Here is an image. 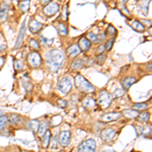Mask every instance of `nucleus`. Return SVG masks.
Masks as SVG:
<instances>
[{
  "label": "nucleus",
  "mask_w": 152,
  "mask_h": 152,
  "mask_svg": "<svg viewBox=\"0 0 152 152\" xmlns=\"http://www.w3.org/2000/svg\"><path fill=\"white\" fill-rule=\"evenodd\" d=\"M4 61H5V60H4L3 57H0V67H1V66L4 64Z\"/></svg>",
  "instance_id": "nucleus-43"
},
{
  "label": "nucleus",
  "mask_w": 152,
  "mask_h": 152,
  "mask_svg": "<svg viewBox=\"0 0 152 152\" xmlns=\"http://www.w3.org/2000/svg\"><path fill=\"white\" fill-rule=\"evenodd\" d=\"M123 114L126 117L128 118H132V119H135L139 116V112L138 111H135V110H125Z\"/></svg>",
  "instance_id": "nucleus-18"
},
{
  "label": "nucleus",
  "mask_w": 152,
  "mask_h": 152,
  "mask_svg": "<svg viewBox=\"0 0 152 152\" xmlns=\"http://www.w3.org/2000/svg\"><path fill=\"white\" fill-rule=\"evenodd\" d=\"M57 141H58V139H57V136H55V137H54V138L52 139V140L50 141V144H51V148H53V149L57 148Z\"/></svg>",
  "instance_id": "nucleus-38"
},
{
  "label": "nucleus",
  "mask_w": 152,
  "mask_h": 152,
  "mask_svg": "<svg viewBox=\"0 0 152 152\" xmlns=\"http://www.w3.org/2000/svg\"><path fill=\"white\" fill-rule=\"evenodd\" d=\"M107 34H110L111 36H115L117 35V29L114 28L113 26H110L109 28H107Z\"/></svg>",
  "instance_id": "nucleus-36"
},
{
  "label": "nucleus",
  "mask_w": 152,
  "mask_h": 152,
  "mask_svg": "<svg viewBox=\"0 0 152 152\" xmlns=\"http://www.w3.org/2000/svg\"><path fill=\"white\" fill-rule=\"evenodd\" d=\"M96 61H97V63H99V64H102V63L105 61V55H104V54H100V55L97 56Z\"/></svg>",
  "instance_id": "nucleus-37"
},
{
  "label": "nucleus",
  "mask_w": 152,
  "mask_h": 152,
  "mask_svg": "<svg viewBox=\"0 0 152 152\" xmlns=\"http://www.w3.org/2000/svg\"><path fill=\"white\" fill-rule=\"evenodd\" d=\"M58 152H63V151H58Z\"/></svg>",
  "instance_id": "nucleus-48"
},
{
  "label": "nucleus",
  "mask_w": 152,
  "mask_h": 152,
  "mask_svg": "<svg viewBox=\"0 0 152 152\" xmlns=\"http://www.w3.org/2000/svg\"><path fill=\"white\" fill-rule=\"evenodd\" d=\"M7 123H8V117H6V116L0 117V131L6 126Z\"/></svg>",
  "instance_id": "nucleus-28"
},
{
  "label": "nucleus",
  "mask_w": 152,
  "mask_h": 152,
  "mask_svg": "<svg viewBox=\"0 0 152 152\" xmlns=\"http://www.w3.org/2000/svg\"><path fill=\"white\" fill-rule=\"evenodd\" d=\"M28 58L29 64L33 66V67L38 68V67H40V66H41V64H42V58H41V55L38 52H31L28 55Z\"/></svg>",
  "instance_id": "nucleus-6"
},
{
  "label": "nucleus",
  "mask_w": 152,
  "mask_h": 152,
  "mask_svg": "<svg viewBox=\"0 0 152 152\" xmlns=\"http://www.w3.org/2000/svg\"><path fill=\"white\" fill-rule=\"evenodd\" d=\"M39 126H40V123H39L38 120H33L28 123V128L34 132H38Z\"/></svg>",
  "instance_id": "nucleus-23"
},
{
  "label": "nucleus",
  "mask_w": 152,
  "mask_h": 152,
  "mask_svg": "<svg viewBox=\"0 0 152 152\" xmlns=\"http://www.w3.org/2000/svg\"><path fill=\"white\" fill-rule=\"evenodd\" d=\"M132 28L137 31H143L144 29H145V26L138 20H134L133 23H132Z\"/></svg>",
  "instance_id": "nucleus-21"
},
{
  "label": "nucleus",
  "mask_w": 152,
  "mask_h": 152,
  "mask_svg": "<svg viewBox=\"0 0 152 152\" xmlns=\"http://www.w3.org/2000/svg\"><path fill=\"white\" fill-rule=\"evenodd\" d=\"M51 137H52V135H51V132L47 130V131L44 133L43 136H42V144H43L44 147H48L49 145H50Z\"/></svg>",
  "instance_id": "nucleus-16"
},
{
  "label": "nucleus",
  "mask_w": 152,
  "mask_h": 152,
  "mask_svg": "<svg viewBox=\"0 0 152 152\" xmlns=\"http://www.w3.org/2000/svg\"><path fill=\"white\" fill-rule=\"evenodd\" d=\"M41 40L44 42V44L45 45H47V46H51L53 44V42H54V39H46L45 37H43V36H41Z\"/></svg>",
  "instance_id": "nucleus-33"
},
{
  "label": "nucleus",
  "mask_w": 152,
  "mask_h": 152,
  "mask_svg": "<svg viewBox=\"0 0 152 152\" xmlns=\"http://www.w3.org/2000/svg\"><path fill=\"white\" fill-rule=\"evenodd\" d=\"M96 148V142L94 139H86L78 146V152H94Z\"/></svg>",
  "instance_id": "nucleus-4"
},
{
  "label": "nucleus",
  "mask_w": 152,
  "mask_h": 152,
  "mask_svg": "<svg viewBox=\"0 0 152 152\" xmlns=\"http://www.w3.org/2000/svg\"><path fill=\"white\" fill-rule=\"evenodd\" d=\"M9 121H10V123L11 125H18V124H20L21 122H23V119H21L20 117L18 116V115H11L10 118H9Z\"/></svg>",
  "instance_id": "nucleus-19"
},
{
  "label": "nucleus",
  "mask_w": 152,
  "mask_h": 152,
  "mask_svg": "<svg viewBox=\"0 0 152 152\" xmlns=\"http://www.w3.org/2000/svg\"><path fill=\"white\" fill-rule=\"evenodd\" d=\"M96 37H97V41L100 42V41L104 40L105 35H104V34H99V35H96Z\"/></svg>",
  "instance_id": "nucleus-42"
},
{
  "label": "nucleus",
  "mask_w": 152,
  "mask_h": 152,
  "mask_svg": "<svg viewBox=\"0 0 152 152\" xmlns=\"http://www.w3.org/2000/svg\"><path fill=\"white\" fill-rule=\"evenodd\" d=\"M114 42H115V39H112V40H110L109 42H107V45H104L105 46V50H107V51L111 50L112 47H113V45H114Z\"/></svg>",
  "instance_id": "nucleus-39"
},
{
  "label": "nucleus",
  "mask_w": 152,
  "mask_h": 152,
  "mask_svg": "<svg viewBox=\"0 0 152 152\" xmlns=\"http://www.w3.org/2000/svg\"><path fill=\"white\" fill-rule=\"evenodd\" d=\"M122 116L121 113H109V114H105L102 117V122H112V121H116V120L120 119Z\"/></svg>",
  "instance_id": "nucleus-10"
},
{
  "label": "nucleus",
  "mask_w": 152,
  "mask_h": 152,
  "mask_svg": "<svg viewBox=\"0 0 152 152\" xmlns=\"http://www.w3.org/2000/svg\"><path fill=\"white\" fill-rule=\"evenodd\" d=\"M83 61L80 60V59H77V60H75L74 62L72 63V69L73 70H79L80 68H82L83 66Z\"/></svg>",
  "instance_id": "nucleus-25"
},
{
  "label": "nucleus",
  "mask_w": 152,
  "mask_h": 152,
  "mask_svg": "<svg viewBox=\"0 0 152 152\" xmlns=\"http://www.w3.org/2000/svg\"><path fill=\"white\" fill-rule=\"evenodd\" d=\"M47 131V124L46 123H41L40 124V126H39V129H38V133H39V135L40 136H43L44 135V133Z\"/></svg>",
  "instance_id": "nucleus-27"
},
{
  "label": "nucleus",
  "mask_w": 152,
  "mask_h": 152,
  "mask_svg": "<svg viewBox=\"0 0 152 152\" xmlns=\"http://www.w3.org/2000/svg\"><path fill=\"white\" fill-rule=\"evenodd\" d=\"M57 29L59 34H61L62 36H66L68 34V28L64 23H59L57 26Z\"/></svg>",
  "instance_id": "nucleus-24"
},
{
  "label": "nucleus",
  "mask_w": 152,
  "mask_h": 152,
  "mask_svg": "<svg viewBox=\"0 0 152 152\" xmlns=\"http://www.w3.org/2000/svg\"><path fill=\"white\" fill-rule=\"evenodd\" d=\"M8 11V5L5 2H2L0 4V20L4 21L6 19V13Z\"/></svg>",
  "instance_id": "nucleus-15"
},
{
  "label": "nucleus",
  "mask_w": 152,
  "mask_h": 152,
  "mask_svg": "<svg viewBox=\"0 0 152 152\" xmlns=\"http://www.w3.org/2000/svg\"><path fill=\"white\" fill-rule=\"evenodd\" d=\"M102 152H116V151H114V150H104Z\"/></svg>",
  "instance_id": "nucleus-45"
},
{
  "label": "nucleus",
  "mask_w": 152,
  "mask_h": 152,
  "mask_svg": "<svg viewBox=\"0 0 152 152\" xmlns=\"http://www.w3.org/2000/svg\"><path fill=\"white\" fill-rule=\"evenodd\" d=\"M42 28H43V23H39L36 19H33V20L31 21V23H29V31L34 34L39 33L42 29Z\"/></svg>",
  "instance_id": "nucleus-13"
},
{
  "label": "nucleus",
  "mask_w": 152,
  "mask_h": 152,
  "mask_svg": "<svg viewBox=\"0 0 152 152\" xmlns=\"http://www.w3.org/2000/svg\"><path fill=\"white\" fill-rule=\"evenodd\" d=\"M57 104L59 107H65L66 105H67V102L64 99H59L58 102H57Z\"/></svg>",
  "instance_id": "nucleus-40"
},
{
  "label": "nucleus",
  "mask_w": 152,
  "mask_h": 152,
  "mask_svg": "<svg viewBox=\"0 0 152 152\" xmlns=\"http://www.w3.org/2000/svg\"><path fill=\"white\" fill-rule=\"evenodd\" d=\"M71 140V133L70 131H62L59 135V142L62 146H68Z\"/></svg>",
  "instance_id": "nucleus-8"
},
{
  "label": "nucleus",
  "mask_w": 152,
  "mask_h": 152,
  "mask_svg": "<svg viewBox=\"0 0 152 152\" xmlns=\"http://www.w3.org/2000/svg\"><path fill=\"white\" fill-rule=\"evenodd\" d=\"M67 53H68V55H69L70 57L75 58L76 56H78L80 53H81V50H80L79 46L74 44V45H71L70 47L67 49Z\"/></svg>",
  "instance_id": "nucleus-12"
},
{
  "label": "nucleus",
  "mask_w": 152,
  "mask_h": 152,
  "mask_svg": "<svg viewBox=\"0 0 152 152\" xmlns=\"http://www.w3.org/2000/svg\"><path fill=\"white\" fill-rule=\"evenodd\" d=\"M133 107L135 109V111H143V110H146L148 107V105H147V104L141 102V104H134Z\"/></svg>",
  "instance_id": "nucleus-26"
},
{
  "label": "nucleus",
  "mask_w": 152,
  "mask_h": 152,
  "mask_svg": "<svg viewBox=\"0 0 152 152\" xmlns=\"http://www.w3.org/2000/svg\"><path fill=\"white\" fill-rule=\"evenodd\" d=\"M113 102V95L107 92V90H102L99 94V99H97V102L102 109H107L110 107V104Z\"/></svg>",
  "instance_id": "nucleus-3"
},
{
  "label": "nucleus",
  "mask_w": 152,
  "mask_h": 152,
  "mask_svg": "<svg viewBox=\"0 0 152 152\" xmlns=\"http://www.w3.org/2000/svg\"><path fill=\"white\" fill-rule=\"evenodd\" d=\"M150 119V114L149 113H142L140 114V116H139V120L142 122H148V120Z\"/></svg>",
  "instance_id": "nucleus-29"
},
{
  "label": "nucleus",
  "mask_w": 152,
  "mask_h": 152,
  "mask_svg": "<svg viewBox=\"0 0 152 152\" xmlns=\"http://www.w3.org/2000/svg\"><path fill=\"white\" fill-rule=\"evenodd\" d=\"M75 83L76 86L79 88L81 91L83 92H87V94H90V92H94L95 90V88L94 85L91 84L85 77H83L82 75H77L75 78Z\"/></svg>",
  "instance_id": "nucleus-2"
},
{
  "label": "nucleus",
  "mask_w": 152,
  "mask_h": 152,
  "mask_svg": "<svg viewBox=\"0 0 152 152\" xmlns=\"http://www.w3.org/2000/svg\"><path fill=\"white\" fill-rule=\"evenodd\" d=\"M21 83H23V87L26 88V90H31V87H33V85L31 84L28 81H26V80H23V79H21Z\"/></svg>",
  "instance_id": "nucleus-34"
},
{
  "label": "nucleus",
  "mask_w": 152,
  "mask_h": 152,
  "mask_svg": "<svg viewBox=\"0 0 152 152\" xmlns=\"http://www.w3.org/2000/svg\"><path fill=\"white\" fill-rule=\"evenodd\" d=\"M2 115H3V113H2V111L0 110V117H2Z\"/></svg>",
  "instance_id": "nucleus-47"
},
{
  "label": "nucleus",
  "mask_w": 152,
  "mask_h": 152,
  "mask_svg": "<svg viewBox=\"0 0 152 152\" xmlns=\"http://www.w3.org/2000/svg\"><path fill=\"white\" fill-rule=\"evenodd\" d=\"M14 67H15L16 70L18 71H21L23 70V64H21V62L19 60H14Z\"/></svg>",
  "instance_id": "nucleus-35"
},
{
  "label": "nucleus",
  "mask_w": 152,
  "mask_h": 152,
  "mask_svg": "<svg viewBox=\"0 0 152 152\" xmlns=\"http://www.w3.org/2000/svg\"><path fill=\"white\" fill-rule=\"evenodd\" d=\"M19 8L21 9V11L23 12H26V11H28V8H29V5H31V1H28V0H24V1H20L19 2Z\"/></svg>",
  "instance_id": "nucleus-22"
},
{
  "label": "nucleus",
  "mask_w": 152,
  "mask_h": 152,
  "mask_svg": "<svg viewBox=\"0 0 152 152\" xmlns=\"http://www.w3.org/2000/svg\"><path fill=\"white\" fill-rule=\"evenodd\" d=\"M87 40L91 43V42H94V43H97V37H96V35H94V33H89V34H87Z\"/></svg>",
  "instance_id": "nucleus-30"
},
{
  "label": "nucleus",
  "mask_w": 152,
  "mask_h": 152,
  "mask_svg": "<svg viewBox=\"0 0 152 152\" xmlns=\"http://www.w3.org/2000/svg\"><path fill=\"white\" fill-rule=\"evenodd\" d=\"M78 46H79V48L81 51H87V50H89L90 47H91V43L87 40V38H81L79 41Z\"/></svg>",
  "instance_id": "nucleus-14"
},
{
  "label": "nucleus",
  "mask_w": 152,
  "mask_h": 152,
  "mask_svg": "<svg viewBox=\"0 0 152 152\" xmlns=\"http://www.w3.org/2000/svg\"><path fill=\"white\" fill-rule=\"evenodd\" d=\"M148 70L151 71V64H149V67H148Z\"/></svg>",
  "instance_id": "nucleus-46"
},
{
  "label": "nucleus",
  "mask_w": 152,
  "mask_h": 152,
  "mask_svg": "<svg viewBox=\"0 0 152 152\" xmlns=\"http://www.w3.org/2000/svg\"><path fill=\"white\" fill-rule=\"evenodd\" d=\"M124 94H125V90H123V89H121V88H118V89H116L114 91V96L115 97H120V96H122V95H124Z\"/></svg>",
  "instance_id": "nucleus-31"
},
{
  "label": "nucleus",
  "mask_w": 152,
  "mask_h": 152,
  "mask_svg": "<svg viewBox=\"0 0 152 152\" xmlns=\"http://www.w3.org/2000/svg\"><path fill=\"white\" fill-rule=\"evenodd\" d=\"M42 3H43V4H49V3H50V0H45V1H43Z\"/></svg>",
  "instance_id": "nucleus-44"
},
{
  "label": "nucleus",
  "mask_w": 152,
  "mask_h": 152,
  "mask_svg": "<svg viewBox=\"0 0 152 152\" xmlns=\"http://www.w3.org/2000/svg\"><path fill=\"white\" fill-rule=\"evenodd\" d=\"M83 104L87 109H92L95 105V100L94 99H91V97H86V99L83 100Z\"/></svg>",
  "instance_id": "nucleus-20"
},
{
  "label": "nucleus",
  "mask_w": 152,
  "mask_h": 152,
  "mask_svg": "<svg viewBox=\"0 0 152 152\" xmlns=\"http://www.w3.org/2000/svg\"><path fill=\"white\" fill-rule=\"evenodd\" d=\"M24 36H26V21H23V26H21V28H20V31H19L18 40H16V43H15V46H14V48L18 49V48L20 47L21 44H23Z\"/></svg>",
  "instance_id": "nucleus-11"
},
{
  "label": "nucleus",
  "mask_w": 152,
  "mask_h": 152,
  "mask_svg": "<svg viewBox=\"0 0 152 152\" xmlns=\"http://www.w3.org/2000/svg\"><path fill=\"white\" fill-rule=\"evenodd\" d=\"M29 45H31V48L36 49V50H39V49H40V45H39V43L36 40H34V39H31V42H29Z\"/></svg>",
  "instance_id": "nucleus-32"
},
{
  "label": "nucleus",
  "mask_w": 152,
  "mask_h": 152,
  "mask_svg": "<svg viewBox=\"0 0 152 152\" xmlns=\"http://www.w3.org/2000/svg\"><path fill=\"white\" fill-rule=\"evenodd\" d=\"M65 60L64 53L61 50L55 49V50H51L46 54V61H47V65L49 66L51 70L54 72H57L60 69L61 66L63 65Z\"/></svg>",
  "instance_id": "nucleus-1"
},
{
  "label": "nucleus",
  "mask_w": 152,
  "mask_h": 152,
  "mask_svg": "<svg viewBox=\"0 0 152 152\" xmlns=\"http://www.w3.org/2000/svg\"><path fill=\"white\" fill-rule=\"evenodd\" d=\"M115 136H116V130H114L112 128L104 129V131L102 132V134H100V138H102V140L104 142L112 141Z\"/></svg>",
  "instance_id": "nucleus-7"
},
{
  "label": "nucleus",
  "mask_w": 152,
  "mask_h": 152,
  "mask_svg": "<svg viewBox=\"0 0 152 152\" xmlns=\"http://www.w3.org/2000/svg\"><path fill=\"white\" fill-rule=\"evenodd\" d=\"M58 10H59V5L57 3H52V2H50V3H49L47 6H45V8H44V12H45L47 15H54Z\"/></svg>",
  "instance_id": "nucleus-9"
},
{
  "label": "nucleus",
  "mask_w": 152,
  "mask_h": 152,
  "mask_svg": "<svg viewBox=\"0 0 152 152\" xmlns=\"http://www.w3.org/2000/svg\"><path fill=\"white\" fill-rule=\"evenodd\" d=\"M135 82H136V79H135L134 77H127L122 81V84H123V86L126 88V89H129V88L132 86V84H134Z\"/></svg>",
  "instance_id": "nucleus-17"
},
{
  "label": "nucleus",
  "mask_w": 152,
  "mask_h": 152,
  "mask_svg": "<svg viewBox=\"0 0 152 152\" xmlns=\"http://www.w3.org/2000/svg\"><path fill=\"white\" fill-rule=\"evenodd\" d=\"M105 50V46L104 45H102L100 47L97 48V50H96V53L99 54V55H100V54H102L104 53V51Z\"/></svg>",
  "instance_id": "nucleus-41"
},
{
  "label": "nucleus",
  "mask_w": 152,
  "mask_h": 152,
  "mask_svg": "<svg viewBox=\"0 0 152 152\" xmlns=\"http://www.w3.org/2000/svg\"><path fill=\"white\" fill-rule=\"evenodd\" d=\"M71 88H72V82H71L70 78L67 77V76H64V77L60 78L58 81V89L60 90L62 94H68L70 92Z\"/></svg>",
  "instance_id": "nucleus-5"
}]
</instances>
